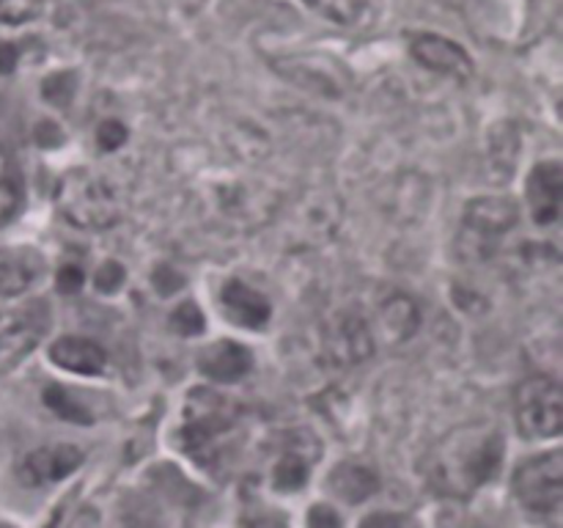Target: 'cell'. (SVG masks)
Segmentation results:
<instances>
[{
    "label": "cell",
    "mask_w": 563,
    "mask_h": 528,
    "mask_svg": "<svg viewBox=\"0 0 563 528\" xmlns=\"http://www.w3.org/2000/svg\"><path fill=\"white\" fill-rule=\"evenodd\" d=\"M504 435L495 424H465L445 435L427 460V479L438 493L467 498L500 471Z\"/></svg>",
    "instance_id": "obj_1"
},
{
    "label": "cell",
    "mask_w": 563,
    "mask_h": 528,
    "mask_svg": "<svg viewBox=\"0 0 563 528\" xmlns=\"http://www.w3.org/2000/svg\"><path fill=\"white\" fill-rule=\"evenodd\" d=\"M240 418L242 407L231 396L212 388H192L181 413V449L198 465L214 468L229 454Z\"/></svg>",
    "instance_id": "obj_2"
},
{
    "label": "cell",
    "mask_w": 563,
    "mask_h": 528,
    "mask_svg": "<svg viewBox=\"0 0 563 528\" xmlns=\"http://www.w3.org/2000/svg\"><path fill=\"white\" fill-rule=\"evenodd\" d=\"M55 207L71 226L99 231L121 218V204L113 185L88 168L66 170L55 187Z\"/></svg>",
    "instance_id": "obj_3"
},
{
    "label": "cell",
    "mask_w": 563,
    "mask_h": 528,
    "mask_svg": "<svg viewBox=\"0 0 563 528\" xmlns=\"http://www.w3.org/2000/svg\"><path fill=\"white\" fill-rule=\"evenodd\" d=\"M517 427L526 438H555L563 427L561 385L550 377H528L517 388Z\"/></svg>",
    "instance_id": "obj_4"
},
{
    "label": "cell",
    "mask_w": 563,
    "mask_h": 528,
    "mask_svg": "<svg viewBox=\"0 0 563 528\" xmlns=\"http://www.w3.org/2000/svg\"><path fill=\"white\" fill-rule=\"evenodd\" d=\"M515 495L528 512L555 515L563 498V462L559 451L528 460L515 476Z\"/></svg>",
    "instance_id": "obj_5"
},
{
    "label": "cell",
    "mask_w": 563,
    "mask_h": 528,
    "mask_svg": "<svg viewBox=\"0 0 563 528\" xmlns=\"http://www.w3.org/2000/svg\"><path fill=\"white\" fill-rule=\"evenodd\" d=\"M322 350L333 366H355L374 352V333L355 311H341L324 324Z\"/></svg>",
    "instance_id": "obj_6"
},
{
    "label": "cell",
    "mask_w": 563,
    "mask_h": 528,
    "mask_svg": "<svg viewBox=\"0 0 563 528\" xmlns=\"http://www.w3.org/2000/svg\"><path fill=\"white\" fill-rule=\"evenodd\" d=\"M319 443L311 432L306 429H295L286 432L284 440L278 443V457H275L273 468V484L280 493H295V490L306 487L311 468L319 457Z\"/></svg>",
    "instance_id": "obj_7"
},
{
    "label": "cell",
    "mask_w": 563,
    "mask_h": 528,
    "mask_svg": "<svg viewBox=\"0 0 563 528\" xmlns=\"http://www.w3.org/2000/svg\"><path fill=\"white\" fill-rule=\"evenodd\" d=\"M410 53L418 64L445 77H454V80H471L473 77L471 55L440 33H416L410 38Z\"/></svg>",
    "instance_id": "obj_8"
},
{
    "label": "cell",
    "mask_w": 563,
    "mask_h": 528,
    "mask_svg": "<svg viewBox=\"0 0 563 528\" xmlns=\"http://www.w3.org/2000/svg\"><path fill=\"white\" fill-rule=\"evenodd\" d=\"M517 207L506 198H478L465 212V234L471 237L478 251L493 245L495 240L515 229Z\"/></svg>",
    "instance_id": "obj_9"
},
{
    "label": "cell",
    "mask_w": 563,
    "mask_h": 528,
    "mask_svg": "<svg viewBox=\"0 0 563 528\" xmlns=\"http://www.w3.org/2000/svg\"><path fill=\"white\" fill-rule=\"evenodd\" d=\"M80 462L82 454L75 446H44V449L31 451L20 462L16 476L27 487H44V484H53L58 479H66L69 473H75L80 468Z\"/></svg>",
    "instance_id": "obj_10"
},
{
    "label": "cell",
    "mask_w": 563,
    "mask_h": 528,
    "mask_svg": "<svg viewBox=\"0 0 563 528\" xmlns=\"http://www.w3.org/2000/svg\"><path fill=\"white\" fill-rule=\"evenodd\" d=\"M563 170L555 160L539 163L528 179V207L539 226H553L561 218Z\"/></svg>",
    "instance_id": "obj_11"
},
{
    "label": "cell",
    "mask_w": 563,
    "mask_h": 528,
    "mask_svg": "<svg viewBox=\"0 0 563 528\" xmlns=\"http://www.w3.org/2000/svg\"><path fill=\"white\" fill-rule=\"evenodd\" d=\"M220 302H223L225 317L231 319L234 324L247 330H258L269 322V300L256 292L253 286L242 284V280H229L223 286V295H220Z\"/></svg>",
    "instance_id": "obj_12"
},
{
    "label": "cell",
    "mask_w": 563,
    "mask_h": 528,
    "mask_svg": "<svg viewBox=\"0 0 563 528\" xmlns=\"http://www.w3.org/2000/svg\"><path fill=\"white\" fill-rule=\"evenodd\" d=\"M198 369L212 383H236L253 369V355L236 341H214L198 355Z\"/></svg>",
    "instance_id": "obj_13"
},
{
    "label": "cell",
    "mask_w": 563,
    "mask_h": 528,
    "mask_svg": "<svg viewBox=\"0 0 563 528\" xmlns=\"http://www.w3.org/2000/svg\"><path fill=\"white\" fill-rule=\"evenodd\" d=\"M42 256L33 248H0V297H20L42 275Z\"/></svg>",
    "instance_id": "obj_14"
},
{
    "label": "cell",
    "mask_w": 563,
    "mask_h": 528,
    "mask_svg": "<svg viewBox=\"0 0 563 528\" xmlns=\"http://www.w3.org/2000/svg\"><path fill=\"white\" fill-rule=\"evenodd\" d=\"M49 361L58 369H66V372L93 377V374L102 372L108 358H104V350L97 341L80 339V336H64V339L49 346Z\"/></svg>",
    "instance_id": "obj_15"
},
{
    "label": "cell",
    "mask_w": 563,
    "mask_h": 528,
    "mask_svg": "<svg viewBox=\"0 0 563 528\" xmlns=\"http://www.w3.org/2000/svg\"><path fill=\"white\" fill-rule=\"evenodd\" d=\"M38 322L31 314L0 311V366H11L38 341Z\"/></svg>",
    "instance_id": "obj_16"
},
{
    "label": "cell",
    "mask_w": 563,
    "mask_h": 528,
    "mask_svg": "<svg viewBox=\"0 0 563 528\" xmlns=\"http://www.w3.org/2000/svg\"><path fill=\"white\" fill-rule=\"evenodd\" d=\"M328 484L335 498L346 501V504H361L377 493L379 479L374 476L372 468L357 465V462H341L339 468H333Z\"/></svg>",
    "instance_id": "obj_17"
},
{
    "label": "cell",
    "mask_w": 563,
    "mask_h": 528,
    "mask_svg": "<svg viewBox=\"0 0 563 528\" xmlns=\"http://www.w3.org/2000/svg\"><path fill=\"white\" fill-rule=\"evenodd\" d=\"M418 322H421V314L407 295H390L379 308V328H383L385 339L394 344L410 339L418 330Z\"/></svg>",
    "instance_id": "obj_18"
},
{
    "label": "cell",
    "mask_w": 563,
    "mask_h": 528,
    "mask_svg": "<svg viewBox=\"0 0 563 528\" xmlns=\"http://www.w3.org/2000/svg\"><path fill=\"white\" fill-rule=\"evenodd\" d=\"M22 204V185L11 160L0 152V226L9 223Z\"/></svg>",
    "instance_id": "obj_19"
},
{
    "label": "cell",
    "mask_w": 563,
    "mask_h": 528,
    "mask_svg": "<svg viewBox=\"0 0 563 528\" xmlns=\"http://www.w3.org/2000/svg\"><path fill=\"white\" fill-rule=\"evenodd\" d=\"M44 405L53 413H58L60 418H66V421L91 424V413L82 407V402L77 399V396H71L69 391L60 388V385H47V388H44Z\"/></svg>",
    "instance_id": "obj_20"
},
{
    "label": "cell",
    "mask_w": 563,
    "mask_h": 528,
    "mask_svg": "<svg viewBox=\"0 0 563 528\" xmlns=\"http://www.w3.org/2000/svg\"><path fill=\"white\" fill-rule=\"evenodd\" d=\"M306 6H311L319 14L330 16L339 25H352L363 16L366 11V0H302Z\"/></svg>",
    "instance_id": "obj_21"
},
{
    "label": "cell",
    "mask_w": 563,
    "mask_h": 528,
    "mask_svg": "<svg viewBox=\"0 0 563 528\" xmlns=\"http://www.w3.org/2000/svg\"><path fill=\"white\" fill-rule=\"evenodd\" d=\"M44 0H0V25H22L42 14Z\"/></svg>",
    "instance_id": "obj_22"
},
{
    "label": "cell",
    "mask_w": 563,
    "mask_h": 528,
    "mask_svg": "<svg viewBox=\"0 0 563 528\" xmlns=\"http://www.w3.org/2000/svg\"><path fill=\"white\" fill-rule=\"evenodd\" d=\"M170 322H174V328L179 330L181 336H196L203 330V314L198 311L196 302H185V306L176 308Z\"/></svg>",
    "instance_id": "obj_23"
},
{
    "label": "cell",
    "mask_w": 563,
    "mask_h": 528,
    "mask_svg": "<svg viewBox=\"0 0 563 528\" xmlns=\"http://www.w3.org/2000/svg\"><path fill=\"white\" fill-rule=\"evenodd\" d=\"M97 141L104 152H115V148L126 141V127L121 124V121H113V119L102 121V124H99V132H97Z\"/></svg>",
    "instance_id": "obj_24"
},
{
    "label": "cell",
    "mask_w": 563,
    "mask_h": 528,
    "mask_svg": "<svg viewBox=\"0 0 563 528\" xmlns=\"http://www.w3.org/2000/svg\"><path fill=\"white\" fill-rule=\"evenodd\" d=\"M64 80H66V72L44 80V97H47L53 105H66L71 99V94H75V82L64 86Z\"/></svg>",
    "instance_id": "obj_25"
},
{
    "label": "cell",
    "mask_w": 563,
    "mask_h": 528,
    "mask_svg": "<svg viewBox=\"0 0 563 528\" xmlns=\"http://www.w3.org/2000/svg\"><path fill=\"white\" fill-rule=\"evenodd\" d=\"M124 284V267L115 262H104L102 270L97 273V289L99 292H115Z\"/></svg>",
    "instance_id": "obj_26"
},
{
    "label": "cell",
    "mask_w": 563,
    "mask_h": 528,
    "mask_svg": "<svg viewBox=\"0 0 563 528\" xmlns=\"http://www.w3.org/2000/svg\"><path fill=\"white\" fill-rule=\"evenodd\" d=\"M308 528H341L339 512L330 509V506H313L308 512Z\"/></svg>",
    "instance_id": "obj_27"
},
{
    "label": "cell",
    "mask_w": 563,
    "mask_h": 528,
    "mask_svg": "<svg viewBox=\"0 0 563 528\" xmlns=\"http://www.w3.org/2000/svg\"><path fill=\"white\" fill-rule=\"evenodd\" d=\"M82 286V270L75 267V264H66V267L58 270V289L64 295H71Z\"/></svg>",
    "instance_id": "obj_28"
},
{
    "label": "cell",
    "mask_w": 563,
    "mask_h": 528,
    "mask_svg": "<svg viewBox=\"0 0 563 528\" xmlns=\"http://www.w3.org/2000/svg\"><path fill=\"white\" fill-rule=\"evenodd\" d=\"M361 528H405V520L399 515H390V512H374L361 522Z\"/></svg>",
    "instance_id": "obj_29"
},
{
    "label": "cell",
    "mask_w": 563,
    "mask_h": 528,
    "mask_svg": "<svg viewBox=\"0 0 563 528\" xmlns=\"http://www.w3.org/2000/svg\"><path fill=\"white\" fill-rule=\"evenodd\" d=\"M16 61H20V47L11 42L0 44V72H11L16 66Z\"/></svg>",
    "instance_id": "obj_30"
},
{
    "label": "cell",
    "mask_w": 563,
    "mask_h": 528,
    "mask_svg": "<svg viewBox=\"0 0 563 528\" xmlns=\"http://www.w3.org/2000/svg\"><path fill=\"white\" fill-rule=\"evenodd\" d=\"M245 528H286V522L278 520V517H256Z\"/></svg>",
    "instance_id": "obj_31"
},
{
    "label": "cell",
    "mask_w": 563,
    "mask_h": 528,
    "mask_svg": "<svg viewBox=\"0 0 563 528\" xmlns=\"http://www.w3.org/2000/svg\"><path fill=\"white\" fill-rule=\"evenodd\" d=\"M0 528H11V526H5V522H0Z\"/></svg>",
    "instance_id": "obj_32"
}]
</instances>
